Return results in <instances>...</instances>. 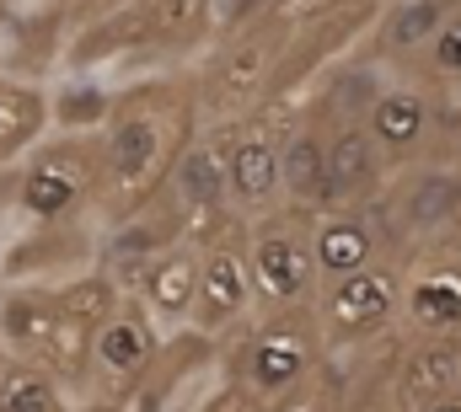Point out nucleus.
Returning a JSON list of instances; mask_svg holds the SVG:
<instances>
[{
    "label": "nucleus",
    "mask_w": 461,
    "mask_h": 412,
    "mask_svg": "<svg viewBox=\"0 0 461 412\" xmlns=\"http://www.w3.org/2000/svg\"><path fill=\"white\" fill-rule=\"evenodd\" d=\"M328 161H333V209H375L386 199L392 161L381 156L365 118L348 112L339 118V129L328 134Z\"/></svg>",
    "instance_id": "13"
},
{
    "label": "nucleus",
    "mask_w": 461,
    "mask_h": 412,
    "mask_svg": "<svg viewBox=\"0 0 461 412\" xmlns=\"http://www.w3.org/2000/svg\"><path fill=\"white\" fill-rule=\"evenodd\" d=\"M429 54V70H435V81H451V86H461V11L440 27V38L424 49Z\"/></svg>",
    "instance_id": "23"
},
{
    "label": "nucleus",
    "mask_w": 461,
    "mask_h": 412,
    "mask_svg": "<svg viewBox=\"0 0 461 412\" xmlns=\"http://www.w3.org/2000/svg\"><path fill=\"white\" fill-rule=\"evenodd\" d=\"M0 370H5V354H0Z\"/></svg>",
    "instance_id": "31"
},
{
    "label": "nucleus",
    "mask_w": 461,
    "mask_h": 412,
    "mask_svg": "<svg viewBox=\"0 0 461 412\" xmlns=\"http://www.w3.org/2000/svg\"><path fill=\"white\" fill-rule=\"evenodd\" d=\"M241 230H247V263H252L263 316L317 306L322 268H317V246H312V214L279 209V214H268L258 225H241Z\"/></svg>",
    "instance_id": "4"
},
{
    "label": "nucleus",
    "mask_w": 461,
    "mask_h": 412,
    "mask_svg": "<svg viewBox=\"0 0 461 412\" xmlns=\"http://www.w3.org/2000/svg\"><path fill=\"white\" fill-rule=\"evenodd\" d=\"M199 134V97L177 76H150L118 92L113 123L103 129V219L145 209L167 193L177 156Z\"/></svg>",
    "instance_id": "1"
},
{
    "label": "nucleus",
    "mask_w": 461,
    "mask_h": 412,
    "mask_svg": "<svg viewBox=\"0 0 461 412\" xmlns=\"http://www.w3.org/2000/svg\"><path fill=\"white\" fill-rule=\"evenodd\" d=\"M215 412H268V408H258L252 397H236V391H230V402H221Z\"/></svg>",
    "instance_id": "26"
},
{
    "label": "nucleus",
    "mask_w": 461,
    "mask_h": 412,
    "mask_svg": "<svg viewBox=\"0 0 461 412\" xmlns=\"http://www.w3.org/2000/svg\"><path fill=\"white\" fill-rule=\"evenodd\" d=\"M0 412H76V397L49 370L5 359V370H0Z\"/></svg>",
    "instance_id": "21"
},
{
    "label": "nucleus",
    "mask_w": 461,
    "mask_h": 412,
    "mask_svg": "<svg viewBox=\"0 0 461 412\" xmlns=\"http://www.w3.org/2000/svg\"><path fill=\"white\" fill-rule=\"evenodd\" d=\"M118 92L123 86L103 81V76L59 70V81L49 86V123H54V134H103L113 123Z\"/></svg>",
    "instance_id": "18"
},
{
    "label": "nucleus",
    "mask_w": 461,
    "mask_h": 412,
    "mask_svg": "<svg viewBox=\"0 0 461 412\" xmlns=\"http://www.w3.org/2000/svg\"><path fill=\"white\" fill-rule=\"evenodd\" d=\"M204 246V290H199V316H194V332L226 343L241 337L263 306H258V284H252V263H247V241L236 236H210L199 241Z\"/></svg>",
    "instance_id": "10"
},
{
    "label": "nucleus",
    "mask_w": 461,
    "mask_h": 412,
    "mask_svg": "<svg viewBox=\"0 0 461 412\" xmlns=\"http://www.w3.org/2000/svg\"><path fill=\"white\" fill-rule=\"evenodd\" d=\"M290 32H295V22L285 11H274L268 22L247 27L241 38H226V49L204 70V86L194 92L204 129H226V123L247 118V112H263L258 103L268 97V86L279 76V59L290 49Z\"/></svg>",
    "instance_id": "3"
},
{
    "label": "nucleus",
    "mask_w": 461,
    "mask_h": 412,
    "mask_svg": "<svg viewBox=\"0 0 461 412\" xmlns=\"http://www.w3.org/2000/svg\"><path fill=\"white\" fill-rule=\"evenodd\" d=\"M402 321L419 337H456L461 332V257H446V246L419 263L402 284Z\"/></svg>",
    "instance_id": "14"
},
{
    "label": "nucleus",
    "mask_w": 461,
    "mask_h": 412,
    "mask_svg": "<svg viewBox=\"0 0 461 412\" xmlns=\"http://www.w3.org/2000/svg\"><path fill=\"white\" fill-rule=\"evenodd\" d=\"M49 134H54V123H49V86L16 81L11 70H0V166L22 161Z\"/></svg>",
    "instance_id": "19"
},
{
    "label": "nucleus",
    "mask_w": 461,
    "mask_h": 412,
    "mask_svg": "<svg viewBox=\"0 0 461 412\" xmlns=\"http://www.w3.org/2000/svg\"><path fill=\"white\" fill-rule=\"evenodd\" d=\"M456 150H461V118H456Z\"/></svg>",
    "instance_id": "30"
},
{
    "label": "nucleus",
    "mask_w": 461,
    "mask_h": 412,
    "mask_svg": "<svg viewBox=\"0 0 461 412\" xmlns=\"http://www.w3.org/2000/svg\"><path fill=\"white\" fill-rule=\"evenodd\" d=\"M230 145V209L241 225H258L285 204V129H274L268 112H247L226 123Z\"/></svg>",
    "instance_id": "8"
},
{
    "label": "nucleus",
    "mask_w": 461,
    "mask_h": 412,
    "mask_svg": "<svg viewBox=\"0 0 461 412\" xmlns=\"http://www.w3.org/2000/svg\"><path fill=\"white\" fill-rule=\"evenodd\" d=\"M322 321L317 310H274L258 316L236 348H226V375L236 397H252L258 408H279L290 397H301L306 386H317V364H322Z\"/></svg>",
    "instance_id": "2"
},
{
    "label": "nucleus",
    "mask_w": 461,
    "mask_h": 412,
    "mask_svg": "<svg viewBox=\"0 0 461 412\" xmlns=\"http://www.w3.org/2000/svg\"><path fill=\"white\" fill-rule=\"evenodd\" d=\"M268 412H333V402L317 397V386H306L301 397H290V402H279V408H268Z\"/></svg>",
    "instance_id": "25"
},
{
    "label": "nucleus",
    "mask_w": 461,
    "mask_h": 412,
    "mask_svg": "<svg viewBox=\"0 0 461 412\" xmlns=\"http://www.w3.org/2000/svg\"><path fill=\"white\" fill-rule=\"evenodd\" d=\"M285 204L301 214L333 209V161H328V129L317 118H301L285 129Z\"/></svg>",
    "instance_id": "15"
},
{
    "label": "nucleus",
    "mask_w": 461,
    "mask_h": 412,
    "mask_svg": "<svg viewBox=\"0 0 461 412\" xmlns=\"http://www.w3.org/2000/svg\"><path fill=\"white\" fill-rule=\"evenodd\" d=\"M461 381V343L456 337H419L408 348V359L397 364V402L402 408L429 412L446 402Z\"/></svg>",
    "instance_id": "17"
},
{
    "label": "nucleus",
    "mask_w": 461,
    "mask_h": 412,
    "mask_svg": "<svg viewBox=\"0 0 461 412\" xmlns=\"http://www.w3.org/2000/svg\"><path fill=\"white\" fill-rule=\"evenodd\" d=\"M161 348H167V332L150 321V310L140 306L134 295H123V300L103 316L97 337H92V359H86V402L123 408V402L140 391V381L156 370Z\"/></svg>",
    "instance_id": "5"
},
{
    "label": "nucleus",
    "mask_w": 461,
    "mask_h": 412,
    "mask_svg": "<svg viewBox=\"0 0 461 412\" xmlns=\"http://www.w3.org/2000/svg\"><path fill=\"white\" fill-rule=\"evenodd\" d=\"M456 397H461V381H456Z\"/></svg>",
    "instance_id": "32"
},
{
    "label": "nucleus",
    "mask_w": 461,
    "mask_h": 412,
    "mask_svg": "<svg viewBox=\"0 0 461 412\" xmlns=\"http://www.w3.org/2000/svg\"><path fill=\"white\" fill-rule=\"evenodd\" d=\"M312 246H317V268L322 279H344L359 273L370 263H381L386 241H381V225L370 209H328L312 219Z\"/></svg>",
    "instance_id": "16"
},
{
    "label": "nucleus",
    "mask_w": 461,
    "mask_h": 412,
    "mask_svg": "<svg viewBox=\"0 0 461 412\" xmlns=\"http://www.w3.org/2000/svg\"><path fill=\"white\" fill-rule=\"evenodd\" d=\"M76 412H123V408H108V402H86V408H76Z\"/></svg>",
    "instance_id": "28"
},
{
    "label": "nucleus",
    "mask_w": 461,
    "mask_h": 412,
    "mask_svg": "<svg viewBox=\"0 0 461 412\" xmlns=\"http://www.w3.org/2000/svg\"><path fill=\"white\" fill-rule=\"evenodd\" d=\"M429 412H461V397H456V391H451L446 402H435V408H429Z\"/></svg>",
    "instance_id": "27"
},
{
    "label": "nucleus",
    "mask_w": 461,
    "mask_h": 412,
    "mask_svg": "<svg viewBox=\"0 0 461 412\" xmlns=\"http://www.w3.org/2000/svg\"><path fill=\"white\" fill-rule=\"evenodd\" d=\"M274 16V0H210V22H215V38H241L247 27L268 22Z\"/></svg>",
    "instance_id": "22"
},
{
    "label": "nucleus",
    "mask_w": 461,
    "mask_h": 412,
    "mask_svg": "<svg viewBox=\"0 0 461 412\" xmlns=\"http://www.w3.org/2000/svg\"><path fill=\"white\" fill-rule=\"evenodd\" d=\"M221 391H230L226 343L204 332H177L167 337L156 370L140 381V391L123 402V412H215Z\"/></svg>",
    "instance_id": "6"
},
{
    "label": "nucleus",
    "mask_w": 461,
    "mask_h": 412,
    "mask_svg": "<svg viewBox=\"0 0 461 412\" xmlns=\"http://www.w3.org/2000/svg\"><path fill=\"white\" fill-rule=\"evenodd\" d=\"M167 193L177 199L183 219H188V230H194V241L226 236L230 225H241L236 209H230V145H226V129H204V123H199V134L188 139V150H183L177 166H172Z\"/></svg>",
    "instance_id": "9"
},
{
    "label": "nucleus",
    "mask_w": 461,
    "mask_h": 412,
    "mask_svg": "<svg viewBox=\"0 0 461 412\" xmlns=\"http://www.w3.org/2000/svg\"><path fill=\"white\" fill-rule=\"evenodd\" d=\"M402 284L408 273H397L386 257L344 273V279H322L317 290V321H322V337L328 343H365V337H381L397 316H402Z\"/></svg>",
    "instance_id": "7"
},
{
    "label": "nucleus",
    "mask_w": 461,
    "mask_h": 412,
    "mask_svg": "<svg viewBox=\"0 0 461 412\" xmlns=\"http://www.w3.org/2000/svg\"><path fill=\"white\" fill-rule=\"evenodd\" d=\"M451 0H397L386 16H381V49L386 54H419L440 38V27L451 22Z\"/></svg>",
    "instance_id": "20"
},
{
    "label": "nucleus",
    "mask_w": 461,
    "mask_h": 412,
    "mask_svg": "<svg viewBox=\"0 0 461 412\" xmlns=\"http://www.w3.org/2000/svg\"><path fill=\"white\" fill-rule=\"evenodd\" d=\"M456 204H461V166H456Z\"/></svg>",
    "instance_id": "29"
},
{
    "label": "nucleus",
    "mask_w": 461,
    "mask_h": 412,
    "mask_svg": "<svg viewBox=\"0 0 461 412\" xmlns=\"http://www.w3.org/2000/svg\"><path fill=\"white\" fill-rule=\"evenodd\" d=\"M199 290H204V246L199 241H177L172 252H161L156 263L140 268V279H134L129 295L150 310V321L167 337H177V332H194Z\"/></svg>",
    "instance_id": "11"
},
{
    "label": "nucleus",
    "mask_w": 461,
    "mask_h": 412,
    "mask_svg": "<svg viewBox=\"0 0 461 412\" xmlns=\"http://www.w3.org/2000/svg\"><path fill=\"white\" fill-rule=\"evenodd\" d=\"M365 123H370L381 156L392 161V172L424 166V145L435 134V107L419 86H402V81L375 86V103L365 107Z\"/></svg>",
    "instance_id": "12"
},
{
    "label": "nucleus",
    "mask_w": 461,
    "mask_h": 412,
    "mask_svg": "<svg viewBox=\"0 0 461 412\" xmlns=\"http://www.w3.org/2000/svg\"><path fill=\"white\" fill-rule=\"evenodd\" d=\"M118 5H129V0H54V16H65V22L81 32V27H92V22L113 16Z\"/></svg>",
    "instance_id": "24"
}]
</instances>
